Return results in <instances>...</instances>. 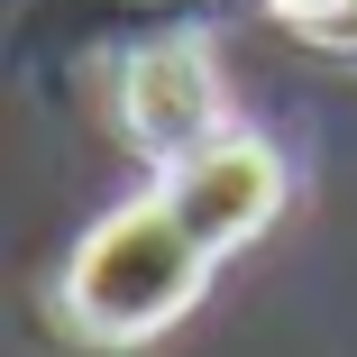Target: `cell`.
<instances>
[{"label": "cell", "mask_w": 357, "mask_h": 357, "mask_svg": "<svg viewBox=\"0 0 357 357\" xmlns=\"http://www.w3.org/2000/svg\"><path fill=\"white\" fill-rule=\"evenodd\" d=\"M211 275V248L183 229V211L156 192L119 211V220H101L74 257V275H64V312H74L92 339H147L165 330Z\"/></svg>", "instance_id": "1"}, {"label": "cell", "mask_w": 357, "mask_h": 357, "mask_svg": "<svg viewBox=\"0 0 357 357\" xmlns=\"http://www.w3.org/2000/svg\"><path fill=\"white\" fill-rule=\"evenodd\" d=\"M165 202L183 211V229H192L211 257H229V248H248V238L275 220L284 165L257 147V137H211V147H192V156L165 174Z\"/></svg>", "instance_id": "2"}, {"label": "cell", "mask_w": 357, "mask_h": 357, "mask_svg": "<svg viewBox=\"0 0 357 357\" xmlns=\"http://www.w3.org/2000/svg\"><path fill=\"white\" fill-rule=\"evenodd\" d=\"M128 128L147 137V156H165V165H183L192 147L220 137V74H211V55L192 37L137 55V74H128Z\"/></svg>", "instance_id": "3"}, {"label": "cell", "mask_w": 357, "mask_h": 357, "mask_svg": "<svg viewBox=\"0 0 357 357\" xmlns=\"http://www.w3.org/2000/svg\"><path fill=\"white\" fill-rule=\"evenodd\" d=\"M275 10H303V19H321V10H339V0H275Z\"/></svg>", "instance_id": "4"}]
</instances>
